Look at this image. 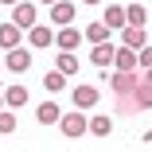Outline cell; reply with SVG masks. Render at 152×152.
<instances>
[{
    "mask_svg": "<svg viewBox=\"0 0 152 152\" xmlns=\"http://www.w3.org/2000/svg\"><path fill=\"white\" fill-rule=\"evenodd\" d=\"M109 86H113V94H117L121 113H137V90H140V74H137V70H113Z\"/></svg>",
    "mask_w": 152,
    "mask_h": 152,
    "instance_id": "1",
    "label": "cell"
},
{
    "mask_svg": "<svg viewBox=\"0 0 152 152\" xmlns=\"http://www.w3.org/2000/svg\"><path fill=\"white\" fill-rule=\"evenodd\" d=\"M74 16H78L74 0H55L51 4V27H66V23H74Z\"/></svg>",
    "mask_w": 152,
    "mask_h": 152,
    "instance_id": "2",
    "label": "cell"
},
{
    "mask_svg": "<svg viewBox=\"0 0 152 152\" xmlns=\"http://www.w3.org/2000/svg\"><path fill=\"white\" fill-rule=\"evenodd\" d=\"M35 20H39L35 4H27V0H16V4H12V23L20 27V31H27V27H31Z\"/></svg>",
    "mask_w": 152,
    "mask_h": 152,
    "instance_id": "3",
    "label": "cell"
},
{
    "mask_svg": "<svg viewBox=\"0 0 152 152\" xmlns=\"http://www.w3.org/2000/svg\"><path fill=\"white\" fill-rule=\"evenodd\" d=\"M86 125H90V121H86V113H82V109H74V113H63V117H58V129H63L66 137H82V133H86Z\"/></svg>",
    "mask_w": 152,
    "mask_h": 152,
    "instance_id": "4",
    "label": "cell"
},
{
    "mask_svg": "<svg viewBox=\"0 0 152 152\" xmlns=\"http://www.w3.org/2000/svg\"><path fill=\"white\" fill-rule=\"evenodd\" d=\"M98 98H102V90H98V86H90V82L74 86V105H78V109H94Z\"/></svg>",
    "mask_w": 152,
    "mask_h": 152,
    "instance_id": "5",
    "label": "cell"
},
{
    "mask_svg": "<svg viewBox=\"0 0 152 152\" xmlns=\"http://www.w3.org/2000/svg\"><path fill=\"white\" fill-rule=\"evenodd\" d=\"M4 66H8V70H16V74H23L27 66H31V51H27V47H8Z\"/></svg>",
    "mask_w": 152,
    "mask_h": 152,
    "instance_id": "6",
    "label": "cell"
},
{
    "mask_svg": "<svg viewBox=\"0 0 152 152\" xmlns=\"http://www.w3.org/2000/svg\"><path fill=\"white\" fill-rule=\"evenodd\" d=\"M35 117H39V125H58V117H63V109H58V102H39L35 105Z\"/></svg>",
    "mask_w": 152,
    "mask_h": 152,
    "instance_id": "7",
    "label": "cell"
},
{
    "mask_svg": "<svg viewBox=\"0 0 152 152\" xmlns=\"http://www.w3.org/2000/svg\"><path fill=\"white\" fill-rule=\"evenodd\" d=\"M55 43H58V51H74L78 43H82V31H78V27H58V35H55Z\"/></svg>",
    "mask_w": 152,
    "mask_h": 152,
    "instance_id": "8",
    "label": "cell"
},
{
    "mask_svg": "<svg viewBox=\"0 0 152 152\" xmlns=\"http://www.w3.org/2000/svg\"><path fill=\"white\" fill-rule=\"evenodd\" d=\"M27 43H31V47H51V43H55V31H51V27L31 23V27H27Z\"/></svg>",
    "mask_w": 152,
    "mask_h": 152,
    "instance_id": "9",
    "label": "cell"
},
{
    "mask_svg": "<svg viewBox=\"0 0 152 152\" xmlns=\"http://www.w3.org/2000/svg\"><path fill=\"white\" fill-rule=\"evenodd\" d=\"M113 51H117V47H113L109 39H105V43H94V51H90V63H94V66H109V63H113Z\"/></svg>",
    "mask_w": 152,
    "mask_h": 152,
    "instance_id": "10",
    "label": "cell"
},
{
    "mask_svg": "<svg viewBox=\"0 0 152 152\" xmlns=\"http://www.w3.org/2000/svg\"><path fill=\"white\" fill-rule=\"evenodd\" d=\"M113 63H117V70H137V51L121 43V47L113 51Z\"/></svg>",
    "mask_w": 152,
    "mask_h": 152,
    "instance_id": "11",
    "label": "cell"
},
{
    "mask_svg": "<svg viewBox=\"0 0 152 152\" xmlns=\"http://www.w3.org/2000/svg\"><path fill=\"white\" fill-rule=\"evenodd\" d=\"M78 66H82V63H78V55H74V51H58V58H55V70H63V74L70 78Z\"/></svg>",
    "mask_w": 152,
    "mask_h": 152,
    "instance_id": "12",
    "label": "cell"
},
{
    "mask_svg": "<svg viewBox=\"0 0 152 152\" xmlns=\"http://www.w3.org/2000/svg\"><path fill=\"white\" fill-rule=\"evenodd\" d=\"M121 31H125V47H133V51H140L144 43H148V31H144V27H121Z\"/></svg>",
    "mask_w": 152,
    "mask_h": 152,
    "instance_id": "13",
    "label": "cell"
},
{
    "mask_svg": "<svg viewBox=\"0 0 152 152\" xmlns=\"http://www.w3.org/2000/svg\"><path fill=\"white\" fill-rule=\"evenodd\" d=\"M94 137H109L113 133V117H105V113H98V117H90V125H86Z\"/></svg>",
    "mask_w": 152,
    "mask_h": 152,
    "instance_id": "14",
    "label": "cell"
},
{
    "mask_svg": "<svg viewBox=\"0 0 152 152\" xmlns=\"http://www.w3.org/2000/svg\"><path fill=\"white\" fill-rule=\"evenodd\" d=\"M102 20H105V27H109V31H117V27H125V8H121V4H109Z\"/></svg>",
    "mask_w": 152,
    "mask_h": 152,
    "instance_id": "15",
    "label": "cell"
},
{
    "mask_svg": "<svg viewBox=\"0 0 152 152\" xmlns=\"http://www.w3.org/2000/svg\"><path fill=\"white\" fill-rule=\"evenodd\" d=\"M4 105H8V109L27 105V90H23V86H8V90H4Z\"/></svg>",
    "mask_w": 152,
    "mask_h": 152,
    "instance_id": "16",
    "label": "cell"
},
{
    "mask_svg": "<svg viewBox=\"0 0 152 152\" xmlns=\"http://www.w3.org/2000/svg\"><path fill=\"white\" fill-rule=\"evenodd\" d=\"M82 39H90V43H105V39H109V27H105V20L90 23L86 31H82Z\"/></svg>",
    "mask_w": 152,
    "mask_h": 152,
    "instance_id": "17",
    "label": "cell"
},
{
    "mask_svg": "<svg viewBox=\"0 0 152 152\" xmlns=\"http://www.w3.org/2000/svg\"><path fill=\"white\" fill-rule=\"evenodd\" d=\"M43 90H51V94L66 90V74H63V70H47V74H43Z\"/></svg>",
    "mask_w": 152,
    "mask_h": 152,
    "instance_id": "18",
    "label": "cell"
},
{
    "mask_svg": "<svg viewBox=\"0 0 152 152\" xmlns=\"http://www.w3.org/2000/svg\"><path fill=\"white\" fill-rule=\"evenodd\" d=\"M0 47H20V27L16 23H4V27H0Z\"/></svg>",
    "mask_w": 152,
    "mask_h": 152,
    "instance_id": "19",
    "label": "cell"
},
{
    "mask_svg": "<svg viewBox=\"0 0 152 152\" xmlns=\"http://www.w3.org/2000/svg\"><path fill=\"white\" fill-rule=\"evenodd\" d=\"M144 20H148L144 4H133V8H125V23H129V27H144Z\"/></svg>",
    "mask_w": 152,
    "mask_h": 152,
    "instance_id": "20",
    "label": "cell"
},
{
    "mask_svg": "<svg viewBox=\"0 0 152 152\" xmlns=\"http://www.w3.org/2000/svg\"><path fill=\"white\" fill-rule=\"evenodd\" d=\"M140 109H152V82L140 78V90H137V113Z\"/></svg>",
    "mask_w": 152,
    "mask_h": 152,
    "instance_id": "21",
    "label": "cell"
},
{
    "mask_svg": "<svg viewBox=\"0 0 152 152\" xmlns=\"http://www.w3.org/2000/svg\"><path fill=\"white\" fill-rule=\"evenodd\" d=\"M0 133H16V113L12 109H0Z\"/></svg>",
    "mask_w": 152,
    "mask_h": 152,
    "instance_id": "22",
    "label": "cell"
},
{
    "mask_svg": "<svg viewBox=\"0 0 152 152\" xmlns=\"http://www.w3.org/2000/svg\"><path fill=\"white\" fill-rule=\"evenodd\" d=\"M137 66H152V43H144L137 51Z\"/></svg>",
    "mask_w": 152,
    "mask_h": 152,
    "instance_id": "23",
    "label": "cell"
},
{
    "mask_svg": "<svg viewBox=\"0 0 152 152\" xmlns=\"http://www.w3.org/2000/svg\"><path fill=\"white\" fill-rule=\"evenodd\" d=\"M144 82H152V66H144Z\"/></svg>",
    "mask_w": 152,
    "mask_h": 152,
    "instance_id": "24",
    "label": "cell"
},
{
    "mask_svg": "<svg viewBox=\"0 0 152 152\" xmlns=\"http://www.w3.org/2000/svg\"><path fill=\"white\" fill-rule=\"evenodd\" d=\"M144 140H148V144H152V129H148V133H144Z\"/></svg>",
    "mask_w": 152,
    "mask_h": 152,
    "instance_id": "25",
    "label": "cell"
},
{
    "mask_svg": "<svg viewBox=\"0 0 152 152\" xmlns=\"http://www.w3.org/2000/svg\"><path fill=\"white\" fill-rule=\"evenodd\" d=\"M82 4H102V0H82Z\"/></svg>",
    "mask_w": 152,
    "mask_h": 152,
    "instance_id": "26",
    "label": "cell"
},
{
    "mask_svg": "<svg viewBox=\"0 0 152 152\" xmlns=\"http://www.w3.org/2000/svg\"><path fill=\"white\" fill-rule=\"evenodd\" d=\"M0 4H8V8H12V4H16V0H0Z\"/></svg>",
    "mask_w": 152,
    "mask_h": 152,
    "instance_id": "27",
    "label": "cell"
},
{
    "mask_svg": "<svg viewBox=\"0 0 152 152\" xmlns=\"http://www.w3.org/2000/svg\"><path fill=\"white\" fill-rule=\"evenodd\" d=\"M39 4H47V8H51V4H55V0H39Z\"/></svg>",
    "mask_w": 152,
    "mask_h": 152,
    "instance_id": "28",
    "label": "cell"
},
{
    "mask_svg": "<svg viewBox=\"0 0 152 152\" xmlns=\"http://www.w3.org/2000/svg\"><path fill=\"white\" fill-rule=\"evenodd\" d=\"M0 109H4V94H0Z\"/></svg>",
    "mask_w": 152,
    "mask_h": 152,
    "instance_id": "29",
    "label": "cell"
},
{
    "mask_svg": "<svg viewBox=\"0 0 152 152\" xmlns=\"http://www.w3.org/2000/svg\"><path fill=\"white\" fill-rule=\"evenodd\" d=\"M0 70H4V66H0Z\"/></svg>",
    "mask_w": 152,
    "mask_h": 152,
    "instance_id": "30",
    "label": "cell"
}]
</instances>
